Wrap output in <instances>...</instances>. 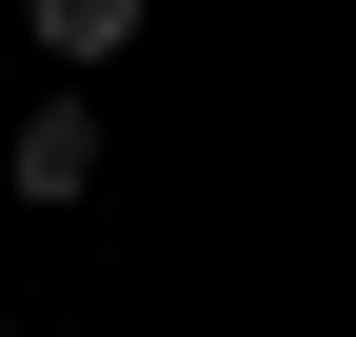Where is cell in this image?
I'll use <instances>...</instances> for the list:
<instances>
[{
  "label": "cell",
  "instance_id": "cell-1",
  "mask_svg": "<svg viewBox=\"0 0 356 337\" xmlns=\"http://www.w3.org/2000/svg\"><path fill=\"white\" fill-rule=\"evenodd\" d=\"M0 198H20V219H79V198H99V100H20V139H0Z\"/></svg>",
  "mask_w": 356,
  "mask_h": 337
},
{
  "label": "cell",
  "instance_id": "cell-2",
  "mask_svg": "<svg viewBox=\"0 0 356 337\" xmlns=\"http://www.w3.org/2000/svg\"><path fill=\"white\" fill-rule=\"evenodd\" d=\"M20 40L60 79H99V60H139V0H20Z\"/></svg>",
  "mask_w": 356,
  "mask_h": 337
}]
</instances>
